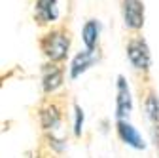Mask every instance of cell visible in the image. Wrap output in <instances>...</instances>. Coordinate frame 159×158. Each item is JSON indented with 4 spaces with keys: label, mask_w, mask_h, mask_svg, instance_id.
I'll return each instance as SVG.
<instances>
[{
    "label": "cell",
    "mask_w": 159,
    "mask_h": 158,
    "mask_svg": "<svg viewBox=\"0 0 159 158\" xmlns=\"http://www.w3.org/2000/svg\"><path fill=\"white\" fill-rule=\"evenodd\" d=\"M82 126H84V111L80 105H76V122H74V133L80 137L82 135Z\"/></svg>",
    "instance_id": "7c38bea8"
},
{
    "label": "cell",
    "mask_w": 159,
    "mask_h": 158,
    "mask_svg": "<svg viewBox=\"0 0 159 158\" xmlns=\"http://www.w3.org/2000/svg\"><path fill=\"white\" fill-rule=\"evenodd\" d=\"M127 57H129L131 65L136 71H144V72L150 71L152 55H150L148 44H146V40L142 36H134L127 42Z\"/></svg>",
    "instance_id": "7a4b0ae2"
},
{
    "label": "cell",
    "mask_w": 159,
    "mask_h": 158,
    "mask_svg": "<svg viewBox=\"0 0 159 158\" xmlns=\"http://www.w3.org/2000/svg\"><path fill=\"white\" fill-rule=\"evenodd\" d=\"M40 50L51 63H61L66 59L68 50H70V34L63 27L51 29L40 38Z\"/></svg>",
    "instance_id": "6da1fadb"
},
{
    "label": "cell",
    "mask_w": 159,
    "mask_h": 158,
    "mask_svg": "<svg viewBox=\"0 0 159 158\" xmlns=\"http://www.w3.org/2000/svg\"><path fill=\"white\" fill-rule=\"evenodd\" d=\"M144 107L148 112V118L153 124H159V97L155 91H148L144 97Z\"/></svg>",
    "instance_id": "8fae6325"
},
{
    "label": "cell",
    "mask_w": 159,
    "mask_h": 158,
    "mask_svg": "<svg viewBox=\"0 0 159 158\" xmlns=\"http://www.w3.org/2000/svg\"><path fill=\"white\" fill-rule=\"evenodd\" d=\"M95 61H97L95 50H85V52H82V53H78V55L74 57V61H72V67H70V76H72V78H78L82 72H85Z\"/></svg>",
    "instance_id": "9c48e42d"
},
{
    "label": "cell",
    "mask_w": 159,
    "mask_h": 158,
    "mask_svg": "<svg viewBox=\"0 0 159 158\" xmlns=\"http://www.w3.org/2000/svg\"><path fill=\"white\" fill-rule=\"evenodd\" d=\"M98 32H101V25H98V21H95V19H89V21L85 23L84 27V44L87 50H95L97 44H98Z\"/></svg>",
    "instance_id": "30bf717a"
},
{
    "label": "cell",
    "mask_w": 159,
    "mask_h": 158,
    "mask_svg": "<svg viewBox=\"0 0 159 158\" xmlns=\"http://www.w3.org/2000/svg\"><path fill=\"white\" fill-rule=\"evenodd\" d=\"M63 69L57 67L55 63L51 65H46L44 71H42V88L46 93H53L57 88H61L63 84Z\"/></svg>",
    "instance_id": "8992f818"
},
{
    "label": "cell",
    "mask_w": 159,
    "mask_h": 158,
    "mask_svg": "<svg viewBox=\"0 0 159 158\" xmlns=\"http://www.w3.org/2000/svg\"><path fill=\"white\" fill-rule=\"evenodd\" d=\"M152 133H153V143H155V147H159V124H153Z\"/></svg>",
    "instance_id": "4fadbf2b"
},
{
    "label": "cell",
    "mask_w": 159,
    "mask_h": 158,
    "mask_svg": "<svg viewBox=\"0 0 159 158\" xmlns=\"http://www.w3.org/2000/svg\"><path fill=\"white\" fill-rule=\"evenodd\" d=\"M117 133H119V139H121L123 143H127L129 147H133V149L142 151L146 147V143L140 137V133H138L127 120H119L117 122Z\"/></svg>",
    "instance_id": "52a82bcc"
},
{
    "label": "cell",
    "mask_w": 159,
    "mask_h": 158,
    "mask_svg": "<svg viewBox=\"0 0 159 158\" xmlns=\"http://www.w3.org/2000/svg\"><path fill=\"white\" fill-rule=\"evenodd\" d=\"M61 107L55 103H48L46 107L40 109V124L44 130H55L57 124L61 122Z\"/></svg>",
    "instance_id": "ba28073f"
},
{
    "label": "cell",
    "mask_w": 159,
    "mask_h": 158,
    "mask_svg": "<svg viewBox=\"0 0 159 158\" xmlns=\"http://www.w3.org/2000/svg\"><path fill=\"white\" fill-rule=\"evenodd\" d=\"M121 12L125 27L131 31H140L144 27V4L142 0H121Z\"/></svg>",
    "instance_id": "3957f363"
},
{
    "label": "cell",
    "mask_w": 159,
    "mask_h": 158,
    "mask_svg": "<svg viewBox=\"0 0 159 158\" xmlns=\"http://www.w3.org/2000/svg\"><path fill=\"white\" fill-rule=\"evenodd\" d=\"M131 91H129V86L125 82L123 76H117V101H116V114L119 116V120L131 112Z\"/></svg>",
    "instance_id": "5b68a950"
},
{
    "label": "cell",
    "mask_w": 159,
    "mask_h": 158,
    "mask_svg": "<svg viewBox=\"0 0 159 158\" xmlns=\"http://www.w3.org/2000/svg\"><path fill=\"white\" fill-rule=\"evenodd\" d=\"M34 17L38 25H49L59 19V4L57 0H36L34 2Z\"/></svg>",
    "instance_id": "277c9868"
}]
</instances>
